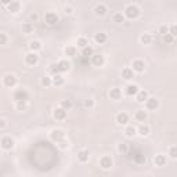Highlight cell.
I'll return each instance as SVG.
<instances>
[{
  "label": "cell",
  "instance_id": "cell-1",
  "mask_svg": "<svg viewBox=\"0 0 177 177\" xmlns=\"http://www.w3.org/2000/svg\"><path fill=\"white\" fill-rule=\"evenodd\" d=\"M125 15L130 20H136V18L140 15V8L134 4H129L126 8H125Z\"/></svg>",
  "mask_w": 177,
  "mask_h": 177
},
{
  "label": "cell",
  "instance_id": "cell-2",
  "mask_svg": "<svg viewBox=\"0 0 177 177\" xmlns=\"http://www.w3.org/2000/svg\"><path fill=\"white\" fill-rule=\"evenodd\" d=\"M37 61H39V56H37L35 51H31V53H28L27 56H25V62H27L28 65H31V66L36 65Z\"/></svg>",
  "mask_w": 177,
  "mask_h": 177
},
{
  "label": "cell",
  "instance_id": "cell-3",
  "mask_svg": "<svg viewBox=\"0 0 177 177\" xmlns=\"http://www.w3.org/2000/svg\"><path fill=\"white\" fill-rule=\"evenodd\" d=\"M3 83H4L6 87H14L15 83H17V78H15L12 73H8L3 78Z\"/></svg>",
  "mask_w": 177,
  "mask_h": 177
},
{
  "label": "cell",
  "instance_id": "cell-4",
  "mask_svg": "<svg viewBox=\"0 0 177 177\" xmlns=\"http://www.w3.org/2000/svg\"><path fill=\"white\" fill-rule=\"evenodd\" d=\"M0 145H2L3 150H12L14 148V140H12L11 137H4L2 138V141H0Z\"/></svg>",
  "mask_w": 177,
  "mask_h": 177
},
{
  "label": "cell",
  "instance_id": "cell-5",
  "mask_svg": "<svg viewBox=\"0 0 177 177\" xmlns=\"http://www.w3.org/2000/svg\"><path fill=\"white\" fill-rule=\"evenodd\" d=\"M51 140L56 141V143H60V141H62L64 138H65V134H64L62 130H60V129H56V130L51 131Z\"/></svg>",
  "mask_w": 177,
  "mask_h": 177
},
{
  "label": "cell",
  "instance_id": "cell-6",
  "mask_svg": "<svg viewBox=\"0 0 177 177\" xmlns=\"http://www.w3.org/2000/svg\"><path fill=\"white\" fill-rule=\"evenodd\" d=\"M44 20L49 25H56L57 22H58V15L56 14V12H47L46 15H44Z\"/></svg>",
  "mask_w": 177,
  "mask_h": 177
},
{
  "label": "cell",
  "instance_id": "cell-7",
  "mask_svg": "<svg viewBox=\"0 0 177 177\" xmlns=\"http://www.w3.org/2000/svg\"><path fill=\"white\" fill-rule=\"evenodd\" d=\"M14 100H17V101H28L29 96H28V93L25 90H17L14 93Z\"/></svg>",
  "mask_w": 177,
  "mask_h": 177
},
{
  "label": "cell",
  "instance_id": "cell-8",
  "mask_svg": "<svg viewBox=\"0 0 177 177\" xmlns=\"http://www.w3.org/2000/svg\"><path fill=\"white\" fill-rule=\"evenodd\" d=\"M100 166L102 167V169H111L112 167V159L111 156H102L101 159H100Z\"/></svg>",
  "mask_w": 177,
  "mask_h": 177
},
{
  "label": "cell",
  "instance_id": "cell-9",
  "mask_svg": "<svg viewBox=\"0 0 177 177\" xmlns=\"http://www.w3.org/2000/svg\"><path fill=\"white\" fill-rule=\"evenodd\" d=\"M104 56H101V54H96V56H91V62L93 65L96 66H101L104 65Z\"/></svg>",
  "mask_w": 177,
  "mask_h": 177
},
{
  "label": "cell",
  "instance_id": "cell-10",
  "mask_svg": "<svg viewBox=\"0 0 177 177\" xmlns=\"http://www.w3.org/2000/svg\"><path fill=\"white\" fill-rule=\"evenodd\" d=\"M129 122V115L126 112H119L116 115V123L118 125H126Z\"/></svg>",
  "mask_w": 177,
  "mask_h": 177
},
{
  "label": "cell",
  "instance_id": "cell-11",
  "mask_svg": "<svg viewBox=\"0 0 177 177\" xmlns=\"http://www.w3.org/2000/svg\"><path fill=\"white\" fill-rule=\"evenodd\" d=\"M57 68H58L60 72H65V71H68L71 68V62L66 60H61V61H58V64H57Z\"/></svg>",
  "mask_w": 177,
  "mask_h": 177
},
{
  "label": "cell",
  "instance_id": "cell-12",
  "mask_svg": "<svg viewBox=\"0 0 177 177\" xmlns=\"http://www.w3.org/2000/svg\"><path fill=\"white\" fill-rule=\"evenodd\" d=\"M54 118L57 119V120H64V119L66 118V111L64 108H57L56 111H54Z\"/></svg>",
  "mask_w": 177,
  "mask_h": 177
},
{
  "label": "cell",
  "instance_id": "cell-13",
  "mask_svg": "<svg viewBox=\"0 0 177 177\" xmlns=\"http://www.w3.org/2000/svg\"><path fill=\"white\" fill-rule=\"evenodd\" d=\"M145 104H147V108L148 109H151V111H155V109L158 108V100L156 98H152V97H148L147 100H145Z\"/></svg>",
  "mask_w": 177,
  "mask_h": 177
},
{
  "label": "cell",
  "instance_id": "cell-14",
  "mask_svg": "<svg viewBox=\"0 0 177 177\" xmlns=\"http://www.w3.org/2000/svg\"><path fill=\"white\" fill-rule=\"evenodd\" d=\"M144 68H145L144 61H141V60L133 61V71H136V72H144Z\"/></svg>",
  "mask_w": 177,
  "mask_h": 177
},
{
  "label": "cell",
  "instance_id": "cell-15",
  "mask_svg": "<svg viewBox=\"0 0 177 177\" xmlns=\"http://www.w3.org/2000/svg\"><path fill=\"white\" fill-rule=\"evenodd\" d=\"M78 159L80 160V162H87L89 160V151L87 150H80L78 152Z\"/></svg>",
  "mask_w": 177,
  "mask_h": 177
},
{
  "label": "cell",
  "instance_id": "cell-16",
  "mask_svg": "<svg viewBox=\"0 0 177 177\" xmlns=\"http://www.w3.org/2000/svg\"><path fill=\"white\" fill-rule=\"evenodd\" d=\"M122 76H123L126 80H130L134 78V71L131 68H125L123 71H122Z\"/></svg>",
  "mask_w": 177,
  "mask_h": 177
},
{
  "label": "cell",
  "instance_id": "cell-17",
  "mask_svg": "<svg viewBox=\"0 0 177 177\" xmlns=\"http://www.w3.org/2000/svg\"><path fill=\"white\" fill-rule=\"evenodd\" d=\"M20 3L18 2H15V0H12L11 3H8L7 4V8H8V11H11V12H18L20 11Z\"/></svg>",
  "mask_w": 177,
  "mask_h": 177
},
{
  "label": "cell",
  "instance_id": "cell-18",
  "mask_svg": "<svg viewBox=\"0 0 177 177\" xmlns=\"http://www.w3.org/2000/svg\"><path fill=\"white\" fill-rule=\"evenodd\" d=\"M136 98H137L138 102H144L148 98V93L145 91V90H138L137 94H136Z\"/></svg>",
  "mask_w": 177,
  "mask_h": 177
},
{
  "label": "cell",
  "instance_id": "cell-19",
  "mask_svg": "<svg viewBox=\"0 0 177 177\" xmlns=\"http://www.w3.org/2000/svg\"><path fill=\"white\" fill-rule=\"evenodd\" d=\"M134 118H136L138 122H145V120H147V112L144 111V109H140V111L136 112Z\"/></svg>",
  "mask_w": 177,
  "mask_h": 177
},
{
  "label": "cell",
  "instance_id": "cell-20",
  "mask_svg": "<svg viewBox=\"0 0 177 177\" xmlns=\"http://www.w3.org/2000/svg\"><path fill=\"white\" fill-rule=\"evenodd\" d=\"M137 91H138L137 85H127V87H126V94L127 96H136Z\"/></svg>",
  "mask_w": 177,
  "mask_h": 177
},
{
  "label": "cell",
  "instance_id": "cell-21",
  "mask_svg": "<svg viewBox=\"0 0 177 177\" xmlns=\"http://www.w3.org/2000/svg\"><path fill=\"white\" fill-rule=\"evenodd\" d=\"M154 163L156 166H165L166 165V156L165 155H156L154 159Z\"/></svg>",
  "mask_w": 177,
  "mask_h": 177
},
{
  "label": "cell",
  "instance_id": "cell-22",
  "mask_svg": "<svg viewBox=\"0 0 177 177\" xmlns=\"http://www.w3.org/2000/svg\"><path fill=\"white\" fill-rule=\"evenodd\" d=\"M109 96H111L112 100H119V98L122 97L120 89H111V91H109Z\"/></svg>",
  "mask_w": 177,
  "mask_h": 177
},
{
  "label": "cell",
  "instance_id": "cell-23",
  "mask_svg": "<svg viewBox=\"0 0 177 177\" xmlns=\"http://www.w3.org/2000/svg\"><path fill=\"white\" fill-rule=\"evenodd\" d=\"M94 40H96V43H98V44L105 43V42H107V35L105 33H96Z\"/></svg>",
  "mask_w": 177,
  "mask_h": 177
},
{
  "label": "cell",
  "instance_id": "cell-24",
  "mask_svg": "<svg viewBox=\"0 0 177 177\" xmlns=\"http://www.w3.org/2000/svg\"><path fill=\"white\" fill-rule=\"evenodd\" d=\"M54 86H62L64 85V78L61 75H54L53 76V80H51Z\"/></svg>",
  "mask_w": 177,
  "mask_h": 177
},
{
  "label": "cell",
  "instance_id": "cell-25",
  "mask_svg": "<svg viewBox=\"0 0 177 177\" xmlns=\"http://www.w3.org/2000/svg\"><path fill=\"white\" fill-rule=\"evenodd\" d=\"M32 31H33L32 22H25V24H22V32H24V33H31Z\"/></svg>",
  "mask_w": 177,
  "mask_h": 177
},
{
  "label": "cell",
  "instance_id": "cell-26",
  "mask_svg": "<svg viewBox=\"0 0 177 177\" xmlns=\"http://www.w3.org/2000/svg\"><path fill=\"white\" fill-rule=\"evenodd\" d=\"M94 11H96V14L97 15H105L107 14V7H105L104 4H98Z\"/></svg>",
  "mask_w": 177,
  "mask_h": 177
},
{
  "label": "cell",
  "instance_id": "cell-27",
  "mask_svg": "<svg viewBox=\"0 0 177 177\" xmlns=\"http://www.w3.org/2000/svg\"><path fill=\"white\" fill-rule=\"evenodd\" d=\"M112 20H114V22H116V24H120V22L125 21V15L122 12H116V14L112 15Z\"/></svg>",
  "mask_w": 177,
  "mask_h": 177
},
{
  "label": "cell",
  "instance_id": "cell-28",
  "mask_svg": "<svg viewBox=\"0 0 177 177\" xmlns=\"http://www.w3.org/2000/svg\"><path fill=\"white\" fill-rule=\"evenodd\" d=\"M140 40H141V43H143V44H150L151 40H152V37H151L150 33H144V35H141Z\"/></svg>",
  "mask_w": 177,
  "mask_h": 177
},
{
  "label": "cell",
  "instance_id": "cell-29",
  "mask_svg": "<svg viewBox=\"0 0 177 177\" xmlns=\"http://www.w3.org/2000/svg\"><path fill=\"white\" fill-rule=\"evenodd\" d=\"M125 133H126V136H127V137H133L134 134L137 133V129L134 127V126H127V127H126V130H125Z\"/></svg>",
  "mask_w": 177,
  "mask_h": 177
},
{
  "label": "cell",
  "instance_id": "cell-30",
  "mask_svg": "<svg viewBox=\"0 0 177 177\" xmlns=\"http://www.w3.org/2000/svg\"><path fill=\"white\" fill-rule=\"evenodd\" d=\"M65 54L68 57H75L76 56V47H73V46L66 47V49H65Z\"/></svg>",
  "mask_w": 177,
  "mask_h": 177
},
{
  "label": "cell",
  "instance_id": "cell-31",
  "mask_svg": "<svg viewBox=\"0 0 177 177\" xmlns=\"http://www.w3.org/2000/svg\"><path fill=\"white\" fill-rule=\"evenodd\" d=\"M40 47H42V44H40V42H37V40H33V42H31V43H29V49L32 51L39 50Z\"/></svg>",
  "mask_w": 177,
  "mask_h": 177
},
{
  "label": "cell",
  "instance_id": "cell-32",
  "mask_svg": "<svg viewBox=\"0 0 177 177\" xmlns=\"http://www.w3.org/2000/svg\"><path fill=\"white\" fill-rule=\"evenodd\" d=\"M138 133H140V136H148V133H150V127L145 126V125H143V126H140L138 129Z\"/></svg>",
  "mask_w": 177,
  "mask_h": 177
},
{
  "label": "cell",
  "instance_id": "cell-33",
  "mask_svg": "<svg viewBox=\"0 0 177 177\" xmlns=\"http://www.w3.org/2000/svg\"><path fill=\"white\" fill-rule=\"evenodd\" d=\"M89 46V40L86 39V37H79L78 39V47H80V49H83V47Z\"/></svg>",
  "mask_w": 177,
  "mask_h": 177
},
{
  "label": "cell",
  "instance_id": "cell-34",
  "mask_svg": "<svg viewBox=\"0 0 177 177\" xmlns=\"http://www.w3.org/2000/svg\"><path fill=\"white\" fill-rule=\"evenodd\" d=\"M71 107H72V102H71L69 100H62V101H61V108H64L65 111L71 109Z\"/></svg>",
  "mask_w": 177,
  "mask_h": 177
},
{
  "label": "cell",
  "instance_id": "cell-35",
  "mask_svg": "<svg viewBox=\"0 0 177 177\" xmlns=\"http://www.w3.org/2000/svg\"><path fill=\"white\" fill-rule=\"evenodd\" d=\"M82 54L85 57H90V56H93V49L90 46H86V47H83V51H82Z\"/></svg>",
  "mask_w": 177,
  "mask_h": 177
},
{
  "label": "cell",
  "instance_id": "cell-36",
  "mask_svg": "<svg viewBox=\"0 0 177 177\" xmlns=\"http://www.w3.org/2000/svg\"><path fill=\"white\" fill-rule=\"evenodd\" d=\"M40 83H42V85L44 86V87H49V86L51 85V79L49 78V76H44V78H42Z\"/></svg>",
  "mask_w": 177,
  "mask_h": 177
},
{
  "label": "cell",
  "instance_id": "cell-37",
  "mask_svg": "<svg viewBox=\"0 0 177 177\" xmlns=\"http://www.w3.org/2000/svg\"><path fill=\"white\" fill-rule=\"evenodd\" d=\"M163 40H165L166 43H173V40H175V36H172L170 33H166V35H163Z\"/></svg>",
  "mask_w": 177,
  "mask_h": 177
},
{
  "label": "cell",
  "instance_id": "cell-38",
  "mask_svg": "<svg viewBox=\"0 0 177 177\" xmlns=\"http://www.w3.org/2000/svg\"><path fill=\"white\" fill-rule=\"evenodd\" d=\"M170 156H172L173 159H176V158H177V148H176V145L170 147Z\"/></svg>",
  "mask_w": 177,
  "mask_h": 177
},
{
  "label": "cell",
  "instance_id": "cell-39",
  "mask_svg": "<svg viewBox=\"0 0 177 177\" xmlns=\"http://www.w3.org/2000/svg\"><path fill=\"white\" fill-rule=\"evenodd\" d=\"M7 36H6V33H0V44H2V46H3V44H6V43H7Z\"/></svg>",
  "mask_w": 177,
  "mask_h": 177
},
{
  "label": "cell",
  "instance_id": "cell-40",
  "mask_svg": "<svg viewBox=\"0 0 177 177\" xmlns=\"http://www.w3.org/2000/svg\"><path fill=\"white\" fill-rule=\"evenodd\" d=\"M25 102H27V101H17V107H18L20 111L25 109V107H27V105H25Z\"/></svg>",
  "mask_w": 177,
  "mask_h": 177
},
{
  "label": "cell",
  "instance_id": "cell-41",
  "mask_svg": "<svg viewBox=\"0 0 177 177\" xmlns=\"http://www.w3.org/2000/svg\"><path fill=\"white\" fill-rule=\"evenodd\" d=\"M50 72L53 73V75H57V73L60 72V71H58V68H57V64H56V65H51V68H50Z\"/></svg>",
  "mask_w": 177,
  "mask_h": 177
},
{
  "label": "cell",
  "instance_id": "cell-42",
  "mask_svg": "<svg viewBox=\"0 0 177 177\" xmlns=\"http://www.w3.org/2000/svg\"><path fill=\"white\" fill-rule=\"evenodd\" d=\"M160 33L162 35H166V33H169V28L166 27V25H162V27H160Z\"/></svg>",
  "mask_w": 177,
  "mask_h": 177
},
{
  "label": "cell",
  "instance_id": "cell-43",
  "mask_svg": "<svg viewBox=\"0 0 177 177\" xmlns=\"http://www.w3.org/2000/svg\"><path fill=\"white\" fill-rule=\"evenodd\" d=\"M119 151H120V152H123V154H126L127 145H126V144H120V145H119Z\"/></svg>",
  "mask_w": 177,
  "mask_h": 177
},
{
  "label": "cell",
  "instance_id": "cell-44",
  "mask_svg": "<svg viewBox=\"0 0 177 177\" xmlns=\"http://www.w3.org/2000/svg\"><path fill=\"white\" fill-rule=\"evenodd\" d=\"M93 104H94V102H93V100H87V101H86V107H89V108H91Z\"/></svg>",
  "mask_w": 177,
  "mask_h": 177
},
{
  "label": "cell",
  "instance_id": "cell-45",
  "mask_svg": "<svg viewBox=\"0 0 177 177\" xmlns=\"http://www.w3.org/2000/svg\"><path fill=\"white\" fill-rule=\"evenodd\" d=\"M170 35H172V36H176V27H175V25L170 28Z\"/></svg>",
  "mask_w": 177,
  "mask_h": 177
},
{
  "label": "cell",
  "instance_id": "cell-46",
  "mask_svg": "<svg viewBox=\"0 0 177 177\" xmlns=\"http://www.w3.org/2000/svg\"><path fill=\"white\" fill-rule=\"evenodd\" d=\"M4 126H6V122L3 120V119H0V129H2V127H4Z\"/></svg>",
  "mask_w": 177,
  "mask_h": 177
},
{
  "label": "cell",
  "instance_id": "cell-47",
  "mask_svg": "<svg viewBox=\"0 0 177 177\" xmlns=\"http://www.w3.org/2000/svg\"><path fill=\"white\" fill-rule=\"evenodd\" d=\"M0 2H2L3 4H8V3H11L12 0H0Z\"/></svg>",
  "mask_w": 177,
  "mask_h": 177
},
{
  "label": "cell",
  "instance_id": "cell-48",
  "mask_svg": "<svg viewBox=\"0 0 177 177\" xmlns=\"http://www.w3.org/2000/svg\"><path fill=\"white\" fill-rule=\"evenodd\" d=\"M31 18H32V20H37V15H36V14H32Z\"/></svg>",
  "mask_w": 177,
  "mask_h": 177
},
{
  "label": "cell",
  "instance_id": "cell-49",
  "mask_svg": "<svg viewBox=\"0 0 177 177\" xmlns=\"http://www.w3.org/2000/svg\"><path fill=\"white\" fill-rule=\"evenodd\" d=\"M65 12H68L69 14V12H72V10H71V8H65Z\"/></svg>",
  "mask_w": 177,
  "mask_h": 177
}]
</instances>
